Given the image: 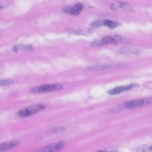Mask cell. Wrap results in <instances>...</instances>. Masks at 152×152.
<instances>
[{"label":"cell","mask_w":152,"mask_h":152,"mask_svg":"<svg viewBox=\"0 0 152 152\" xmlns=\"http://www.w3.org/2000/svg\"><path fill=\"white\" fill-rule=\"evenodd\" d=\"M12 50L15 52H18L19 50L31 51L34 50V48L30 45H15L12 47Z\"/></svg>","instance_id":"9c48e42d"},{"label":"cell","mask_w":152,"mask_h":152,"mask_svg":"<svg viewBox=\"0 0 152 152\" xmlns=\"http://www.w3.org/2000/svg\"><path fill=\"white\" fill-rule=\"evenodd\" d=\"M69 32L74 34H88L91 33V31L89 30H68Z\"/></svg>","instance_id":"9a60e30c"},{"label":"cell","mask_w":152,"mask_h":152,"mask_svg":"<svg viewBox=\"0 0 152 152\" xmlns=\"http://www.w3.org/2000/svg\"><path fill=\"white\" fill-rule=\"evenodd\" d=\"M117 40L114 37L112 36H106L102 38V39L95 41L91 43V45L93 46H100L108 44H116Z\"/></svg>","instance_id":"8992f818"},{"label":"cell","mask_w":152,"mask_h":152,"mask_svg":"<svg viewBox=\"0 0 152 152\" xmlns=\"http://www.w3.org/2000/svg\"><path fill=\"white\" fill-rule=\"evenodd\" d=\"M65 128L64 126H59L56 128H53L49 131L50 134H56V133H60L65 131Z\"/></svg>","instance_id":"2e32d148"},{"label":"cell","mask_w":152,"mask_h":152,"mask_svg":"<svg viewBox=\"0 0 152 152\" xmlns=\"http://www.w3.org/2000/svg\"><path fill=\"white\" fill-rule=\"evenodd\" d=\"M118 6L120 7L121 8H122L124 10L126 11L131 12V11H133L132 8L129 5H128V4H126L125 2H119Z\"/></svg>","instance_id":"5bb4252c"},{"label":"cell","mask_w":152,"mask_h":152,"mask_svg":"<svg viewBox=\"0 0 152 152\" xmlns=\"http://www.w3.org/2000/svg\"><path fill=\"white\" fill-rule=\"evenodd\" d=\"M45 108V105L44 104L39 103L32 104L26 108L19 110L17 113V115L20 118H26L32 116L37 112H39L40 111L43 110Z\"/></svg>","instance_id":"7a4b0ae2"},{"label":"cell","mask_w":152,"mask_h":152,"mask_svg":"<svg viewBox=\"0 0 152 152\" xmlns=\"http://www.w3.org/2000/svg\"><path fill=\"white\" fill-rule=\"evenodd\" d=\"M62 85L60 84H43L36 86L33 88L30 91L33 93H44L53 92L56 91L61 90L62 88Z\"/></svg>","instance_id":"3957f363"},{"label":"cell","mask_w":152,"mask_h":152,"mask_svg":"<svg viewBox=\"0 0 152 152\" xmlns=\"http://www.w3.org/2000/svg\"><path fill=\"white\" fill-rule=\"evenodd\" d=\"M135 152H152V144H144L135 148Z\"/></svg>","instance_id":"8fae6325"},{"label":"cell","mask_w":152,"mask_h":152,"mask_svg":"<svg viewBox=\"0 0 152 152\" xmlns=\"http://www.w3.org/2000/svg\"><path fill=\"white\" fill-rule=\"evenodd\" d=\"M65 145L64 141H61L57 143H53L47 145L36 151V152H56L61 150Z\"/></svg>","instance_id":"277c9868"},{"label":"cell","mask_w":152,"mask_h":152,"mask_svg":"<svg viewBox=\"0 0 152 152\" xmlns=\"http://www.w3.org/2000/svg\"><path fill=\"white\" fill-rule=\"evenodd\" d=\"M97 152H110V151H103V150H99Z\"/></svg>","instance_id":"44dd1931"},{"label":"cell","mask_w":152,"mask_h":152,"mask_svg":"<svg viewBox=\"0 0 152 152\" xmlns=\"http://www.w3.org/2000/svg\"><path fill=\"white\" fill-rule=\"evenodd\" d=\"M18 141H6L0 143V152H4L11 150L19 144Z\"/></svg>","instance_id":"52a82bcc"},{"label":"cell","mask_w":152,"mask_h":152,"mask_svg":"<svg viewBox=\"0 0 152 152\" xmlns=\"http://www.w3.org/2000/svg\"><path fill=\"white\" fill-rule=\"evenodd\" d=\"M119 52L121 54L125 55H136L140 53V50L135 48H123L119 50Z\"/></svg>","instance_id":"30bf717a"},{"label":"cell","mask_w":152,"mask_h":152,"mask_svg":"<svg viewBox=\"0 0 152 152\" xmlns=\"http://www.w3.org/2000/svg\"><path fill=\"white\" fill-rule=\"evenodd\" d=\"M135 86V84H129V85H127V86L117 87H115V88H113L112 90H110L109 91V93L110 94H112V95L116 94H119L120 93H122V92H124L125 91H127L129 89H131L132 88H133Z\"/></svg>","instance_id":"ba28073f"},{"label":"cell","mask_w":152,"mask_h":152,"mask_svg":"<svg viewBox=\"0 0 152 152\" xmlns=\"http://www.w3.org/2000/svg\"><path fill=\"white\" fill-rule=\"evenodd\" d=\"M14 83L12 80L10 79H5V80H0V86H7L9 84H11Z\"/></svg>","instance_id":"e0dca14e"},{"label":"cell","mask_w":152,"mask_h":152,"mask_svg":"<svg viewBox=\"0 0 152 152\" xmlns=\"http://www.w3.org/2000/svg\"><path fill=\"white\" fill-rule=\"evenodd\" d=\"M103 25L107 26L108 27L110 28H116L119 25V23L113 21L112 20H103Z\"/></svg>","instance_id":"7c38bea8"},{"label":"cell","mask_w":152,"mask_h":152,"mask_svg":"<svg viewBox=\"0 0 152 152\" xmlns=\"http://www.w3.org/2000/svg\"><path fill=\"white\" fill-rule=\"evenodd\" d=\"M10 4V2H7V3H4V4H0V10L4 8H5L6 7L8 6Z\"/></svg>","instance_id":"ffe728a7"},{"label":"cell","mask_w":152,"mask_h":152,"mask_svg":"<svg viewBox=\"0 0 152 152\" xmlns=\"http://www.w3.org/2000/svg\"><path fill=\"white\" fill-rule=\"evenodd\" d=\"M116 40H119L120 42H124V43H128V42H130L131 40L128 38H125V37H121V36H116Z\"/></svg>","instance_id":"d6986e66"},{"label":"cell","mask_w":152,"mask_h":152,"mask_svg":"<svg viewBox=\"0 0 152 152\" xmlns=\"http://www.w3.org/2000/svg\"><path fill=\"white\" fill-rule=\"evenodd\" d=\"M84 8V5L81 3H77L74 7L66 6L63 8V11L65 13L72 15H78Z\"/></svg>","instance_id":"5b68a950"},{"label":"cell","mask_w":152,"mask_h":152,"mask_svg":"<svg viewBox=\"0 0 152 152\" xmlns=\"http://www.w3.org/2000/svg\"><path fill=\"white\" fill-rule=\"evenodd\" d=\"M93 27H98L103 25V20H97L91 23V24Z\"/></svg>","instance_id":"ac0fdd59"},{"label":"cell","mask_w":152,"mask_h":152,"mask_svg":"<svg viewBox=\"0 0 152 152\" xmlns=\"http://www.w3.org/2000/svg\"><path fill=\"white\" fill-rule=\"evenodd\" d=\"M111 67H112V65H98L96 66H90L88 69L89 70H102V69H106Z\"/></svg>","instance_id":"4fadbf2b"},{"label":"cell","mask_w":152,"mask_h":152,"mask_svg":"<svg viewBox=\"0 0 152 152\" xmlns=\"http://www.w3.org/2000/svg\"><path fill=\"white\" fill-rule=\"evenodd\" d=\"M151 103H152V98L136 99L128 101L122 104H121L119 106L117 107V109L122 110L124 109H133L135 107L144 106Z\"/></svg>","instance_id":"6da1fadb"}]
</instances>
